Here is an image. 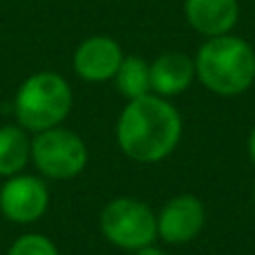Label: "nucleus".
I'll list each match as a JSON object with an SVG mask.
<instances>
[{"label":"nucleus","mask_w":255,"mask_h":255,"mask_svg":"<svg viewBox=\"0 0 255 255\" xmlns=\"http://www.w3.org/2000/svg\"><path fill=\"white\" fill-rule=\"evenodd\" d=\"M181 139V117L166 99L139 97L124 108L117 124V141L130 159L141 163L161 161Z\"/></svg>","instance_id":"1"},{"label":"nucleus","mask_w":255,"mask_h":255,"mask_svg":"<svg viewBox=\"0 0 255 255\" xmlns=\"http://www.w3.org/2000/svg\"><path fill=\"white\" fill-rule=\"evenodd\" d=\"M195 74L220 97L242 94L255 81V52L238 36H213L199 47Z\"/></svg>","instance_id":"2"},{"label":"nucleus","mask_w":255,"mask_h":255,"mask_svg":"<svg viewBox=\"0 0 255 255\" xmlns=\"http://www.w3.org/2000/svg\"><path fill=\"white\" fill-rule=\"evenodd\" d=\"M20 128L43 132L56 128L72 110V90L56 72H38L20 85L13 101Z\"/></svg>","instance_id":"3"},{"label":"nucleus","mask_w":255,"mask_h":255,"mask_svg":"<svg viewBox=\"0 0 255 255\" xmlns=\"http://www.w3.org/2000/svg\"><path fill=\"white\" fill-rule=\"evenodd\" d=\"M101 231L108 242L119 249L136 251L148 247L157 238V217L143 202L132 197H119L110 202L101 213Z\"/></svg>","instance_id":"4"},{"label":"nucleus","mask_w":255,"mask_h":255,"mask_svg":"<svg viewBox=\"0 0 255 255\" xmlns=\"http://www.w3.org/2000/svg\"><path fill=\"white\" fill-rule=\"evenodd\" d=\"M31 159L49 179H72L83 172L88 163V148L76 132L56 126L34 136Z\"/></svg>","instance_id":"5"},{"label":"nucleus","mask_w":255,"mask_h":255,"mask_svg":"<svg viewBox=\"0 0 255 255\" xmlns=\"http://www.w3.org/2000/svg\"><path fill=\"white\" fill-rule=\"evenodd\" d=\"M49 204V190L43 179L31 175H13L0 188V211L16 224L36 222Z\"/></svg>","instance_id":"6"},{"label":"nucleus","mask_w":255,"mask_h":255,"mask_svg":"<svg viewBox=\"0 0 255 255\" xmlns=\"http://www.w3.org/2000/svg\"><path fill=\"white\" fill-rule=\"evenodd\" d=\"M204 222V204L195 195H179L161 208L157 217V235L166 244H186L202 233Z\"/></svg>","instance_id":"7"},{"label":"nucleus","mask_w":255,"mask_h":255,"mask_svg":"<svg viewBox=\"0 0 255 255\" xmlns=\"http://www.w3.org/2000/svg\"><path fill=\"white\" fill-rule=\"evenodd\" d=\"M124 61L119 43L108 36H92L83 40L74 52V70L83 81L101 83V81L115 79Z\"/></svg>","instance_id":"8"},{"label":"nucleus","mask_w":255,"mask_h":255,"mask_svg":"<svg viewBox=\"0 0 255 255\" xmlns=\"http://www.w3.org/2000/svg\"><path fill=\"white\" fill-rule=\"evenodd\" d=\"M184 9L190 27L208 38L229 34L240 18L238 0H186Z\"/></svg>","instance_id":"9"},{"label":"nucleus","mask_w":255,"mask_h":255,"mask_svg":"<svg viewBox=\"0 0 255 255\" xmlns=\"http://www.w3.org/2000/svg\"><path fill=\"white\" fill-rule=\"evenodd\" d=\"M195 79V61L181 52H166L150 65V88L161 97L184 92Z\"/></svg>","instance_id":"10"},{"label":"nucleus","mask_w":255,"mask_h":255,"mask_svg":"<svg viewBox=\"0 0 255 255\" xmlns=\"http://www.w3.org/2000/svg\"><path fill=\"white\" fill-rule=\"evenodd\" d=\"M31 157V141L25 128L4 126L0 128V175L13 177L27 166Z\"/></svg>","instance_id":"11"},{"label":"nucleus","mask_w":255,"mask_h":255,"mask_svg":"<svg viewBox=\"0 0 255 255\" xmlns=\"http://www.w3.org/2000/svg\"><path fill=\"white\" fill-rule=\"evenodd\" d=\"M117 88L126 99H139L150 94V65L139 56H128L121 61L115 74Z\"/></svg>","instance_id":"12"},{"label":"nucleus","mask_w":255,"mask_h":255,"mask_svg":"<svg viewBox=\"0 0 255 255\" xmlns=\"http://www.w3.org/2000/svg\"><path fill=\"white\" fill-rule=\"evenodd\" d=\"M7 255H58V249L49 238L40 233H27L9 247Z\"/></svg>","instance_id":"13"},{"label":"nucleus","mask_w":255,"mask_h":255,"mask_svg":"<svg viewBox=\"0 0 255 255\" xmlns=\"http://www.w3.org/2000/svg\"><path fill=\"white\" fill-rule=\"evenodd\" d=\"M134 255H166L161 251V249H157V247H152V244H148V247H141V249H136V253Z\"/></svg>","instance_id":"14"},{"label":"nucleus","mask_w":255,"mask_h":255,"mask_svg":"<svg viewBox=\"0 0 255 255\" xmlns=\"http://www.w3.org/2000/svg\"><path fill=\"white\" fill-rule=\"evenodd\" d=\"M249 154H251V161L255 163V128L251 130V136H249Z\"/></svg>","instance_id":"15"},{"label":"nucleus","mask_w":255,"mask_h":255,"mask_svg":"<svg viewBox=\"0 0 255 255\" xmlns=\"http://www.w3.org/2000/svg\"><path fill=\"white\" fill-rule=\"evenodd\" d=\"M253 199H255V184H253Z\"/></svg>","instance_id":"16"}]
</instances>
